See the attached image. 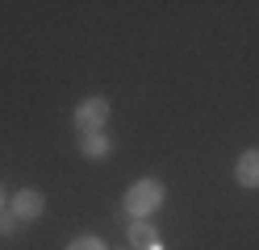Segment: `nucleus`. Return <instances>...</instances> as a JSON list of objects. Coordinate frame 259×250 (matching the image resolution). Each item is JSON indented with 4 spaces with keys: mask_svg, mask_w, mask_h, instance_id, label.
Segmentation results:
<instances>
[{
    "mask_svg": "<svg viewBox=\"0 0 259 250\" xmlns=\"http://www.w3.org/2000/svg\"><path fill=\"white\" fill-rule=\"evenodd\" d=\"M163 183L159 179H138V183H130V192H125V209L134 213V221H147V217L155 209H163Z\"/></svg>",
    "mask_w": 259,
    "mask_h": 250,
    "instance_id": "f257e3e1",
    "label": "nucleus"
},
{
    "mask_svg": "<svg viewBox=\"0 0 259 250\" xmlns=\"http://www.w3.org/2000/svg\"><path fill=\"white\" fill-rule=\"evenodd\" d=\"M105 121H109V100H105V96H88V100H79V109H75V125L84 129V133H101Z\"/></svg>",
    "mask_w": 259,
    "mask_h": 250,
    "instance_id": "f03ea898",
    "label": "nucleus"
},
{
    "mask_svg": "<svg viewBox=\"0 0 259 250\" xmlns=\"http://www.w3.org/2000/svg\"><path fill=\"white\" fill-rule=\"evenodd\" d=\"M42 209H46V196L38 188H21L17 196H13V205H9V213L17 217V221H38Z\"/></svg>",
    "mask_w": 259,
    "mask_h": 250,
    "instance_id": "7ed1b4c3",
    "label": "nucleus"
},
{
    "mask_svg": "<svg viewBox=\"0 0 259 250\" xmlns=\"http://www.w3.org/2000/svg\"><path fill=\"white\" fill-rule=\"evenodd\" d=\"M130 250H163L151 221H130Z\"/></svg>",
    "mask_w": 259,
    "mask_h": 250,
    "instance_id": "20e7f679",
    "label": "nucleus"
},
{
    "mask_svg": "<svg viewBox=\"0 0 259 250\" xmlns=\"http://www.w3.org/2000/svg\"><path fill=\"white\" fill-rule=\"evenodd\" d=\"M234 179L242 188H259V150H247V155L234 163Z\"/></svg>",
    "mask_w": 259,
    "mask_h": 250,
    "instance_id": "39448f33",
    "label": "nucleus"
},
{
    "mask_svg": "<svg viewBox=\"0 0 259 250\" xmlns=\"http://www.w3.org/2000/svg\"><path fill=\"white\" fill-rule=\"evenodd\" d=\"M79 150H84L88 159H105L109 150H113V142L105 138V133H84V142H79Z\"/></svg>",
    "mask_w": 259,
    "mask_h": 250,
    "instance_id": "423d86ee",
    "label": "nucleus"
},
{
    "mask_svg": "<svg viewBox=\"0 0 259 250\" xmlns=\"http://www.w3.org/2000/svg\"><path fill=\"white\" fill-rule=\"evenodd\" d=\"M17 217H13V213H0V238H13V233H17Z\"/></svg>",
    "mask_w": 259,
    "mask_h": 250,
    "instance_id": "0eeeda50",
    "label": "nucleus"
},
{
    "mask_svg": "<svg viewBox=\"0 0 259 250\" xmlns=\"http://www.w3.org/2000/svg\"><path fill=\"white\" fill-rule=\"evenodd\" d=\"M71 250H105V242H101V238H75Z\"/></svg>",
    "mask_w": 259,
    "mask_h": 250,
    "instance_id": "6e6552de",
    "label": "nucleus"
},
{
    "mask_svg": "<svg viewBox=\"0 0 259 250\" xmlns=\"http://www.w3.org/2000/svg\"><path fill=\"white\" fill-rule=\"evenodd\" d=\"M0 213H5V188H0Z\"/></svg>",
    "mask_w": 259,
    "mask_h": 250,
    "instance_id": "1a4fd4ad",
    "label": "nucleus"
}]
</instances>
